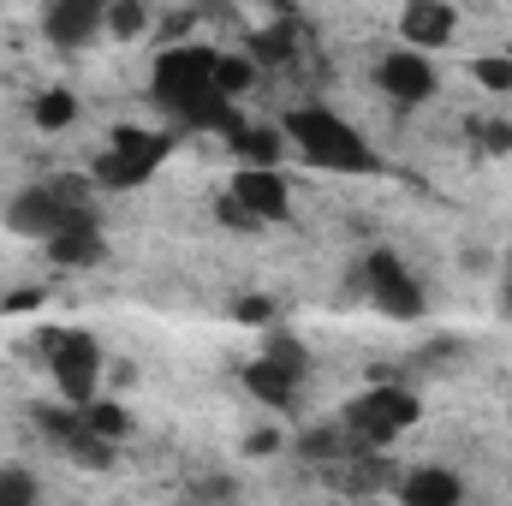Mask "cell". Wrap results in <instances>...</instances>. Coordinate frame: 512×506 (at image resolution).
Segmentation results:
<instances>
[{
	"label": "cell",
	"instance_id": "obj_1",
	"mask_svg": "<svg viewBox=\"0 0 512 506\" xmlns=\"http://www.w3.org/2000/svg\"><path fill=\"white\" fill-rule=\"evenodd\" d=\"M215 66L221 54L203 48V42H173L155 54V72H149V102L185 131H233L239 114L233 102L215 90Z\"/></svg>",
	"mask_w": 512,
	"mask_h": 506
},
{
	"label": "cell",
	"instance_id": "obj_2",
	"mask_svg": "<svg viewBox=\"0 0 512 506\" xmlns=\"http://www.w3.org/2000/svg\"><path fill=\"white\" fill-rule=\"evenodd\" d=\"M280 137L310 161V167H328V173H376L382 167V155L370 149V137L352 126V120H340L334 108H292L286 120H280Z\"/></svg>",
	"mask_w": 512,
	"mask_h": 506
},
{
	"label": "cell",
	"instance_id": "obj_3",
	"mask_svg": "<svg viewBox=\"0 0 512 506\" xmlns=\"http://www.w3.org/2000/svg\"><path fill=\"white\" fill-rule=\"evenodd\" d=\"M417 417H423V405H417V393H411L405 381H376L370 393H358V399L340 411V429H346L352 453H387Z\"/></svg>",
	"mask_w": 512,
	"mask_h": 506
},
{
	"label": "cell",
	"instance_id": "obj_4",
	"mask_svg": "<svg viewBox=\"0 0 512 506\" xmlns=\"http://www.w3.org/2000/svg\"><path fill=\"white\" fill-rule=\"evenodd\" d=\"M167 149H173V137H161V131L114 126L108 149H102V155H96V167H90V179H96L102 191H137V185L167 161Z\"/></svg>",
	"mask_w": 512,
	"mask_h": 506
},
{
	"label": "cell",
	"instance_id": "obj_5",
	"mask_svg": "<svg viewBox=\"0 0 512 506\" xmlns=\"http://www.w3.org/2000/svg\"><path fill=\"white\" fill-rule=\"evenodd\" d=\"M42 352H48V370L60 381L66 405H78V411L96 405V381H102V346H96V334H84V328H48Z\"/></svg>",
	"mask_w": 512,
	"mask_h": 506
},
{
	"label": "cell",
	"instance_id": "obj_6",
	"mask_svg": "<svg viewBox=\"0 0 512 506\" xmlns=\"http://www.w3.org/2000/svg\"><path fill=\"white\" fill-rule=\"evenodd\" d=\"M78 221H96L90 209H78V203H66L54 185H30V191H18L12 197V209H6V227L12 233H24V239H54V233H66V227H78Z\"/></svg>",
	"mask_w": 512,
	"mask_h": 506
},
{
	"label": "cell",
	"instance_id": "obj_7",
	"mask_svg": "<svg viewBox=\"0 0 512 506\" xmlns=\"http://www.w3.org/2000/svg\"><path fill=\"white\" fill-rule=\"evenodd\" d=\"M364 286H370V298L382 304L387 316H399V322H417V316H423V286L411 280V268L393 251L364 256Z\"/></svg>",
	"mask_w": 512,
	"mask_h": 506
},
{
	"label": "cell",
	"instance_id": "obj_8",
	"mask_svg": "<svg viewBox=\"0 0 512 506\" xmlns=\"http://www.w3.org/2000/svg\"><path fill=\"white\" fill-rule=\"evenodd\" d=\"M376 84H382V96H393L399 108H423L435 96V66L417 48H387L382 66H376Z\"/></svg>",
	"mask_w": 512,
	"mask_h": 506
},
{
	"label": "cell",
	"instance_id": "obj_9",
	"mask_svg": "<svg viewBox=\"0 0 512 506\" xmlns=\"http://www.w3.org/2000/svg\"><path fill=\"white\" fill-rule=\"evenodd\" d=\"M227 197L245 203L256 221H286L292 215V191H286V179L274 167H239L233 185H227Z\"/></svg>",
	"mask_w": 512,
	"mask_h": 506
},
{
	"label": "cell",
	"instance_id": "obj_10",
	"mask_svg": "<svg viewBox=\"0 0 512 506\" xmlns=\"http://www.w3.org/2000/svg\"><path fill=\"white\" fill-rule=\"evenodd\" d=\"M102 18H108V6H96V0H54L42 12V36L54 48H84L102 30Z\"/></svg>",
	"mask_w": 512,
	"mask_h": 506
},
{
	"label": "cell",
	"instance_id": "obj_11",
	"mask_svg": "<svg viewBox=\"0 0 512 506\" xmlns=\"http://www.w3.org/2000/svg\"><path fill=\"white\" fill-rule=\"evenodd\" d=\"M399 36H405V48H447L459 36V12L447 0H411L399 12Z\"/></svg>",
	"mask_w": 512,
	"mask_h": 506
},
{
	"label": "cell",
	"instance_id": "obj_12",
	"mask_svg": "<svg viewBox=\"0 0 512 506\" xmlns=\"http://www.w3.org/2000/svg\"><path fill=\"white\" fill-rule=\"evenodd\" d=\"M393 489H399V506H465V483L447 465H417Z\"/></svg>",
	"mask_w": 512,
	"mask_h": 506
},
{
	"label": "cell",
	"instance_id": "obj_13",
	"mask_svg": "<svg viewBox=\"0 0 512 506\" xmlns=\"http://www.w3.org/2000/svg\"><path fill=\"white\" fill-rule=\"evenodd\" d=\"M102 227L96 221H78V227H66V233H54L48 239V256L60 262V268H96L102 262Z\"/></svg>",
	"mask_w": 512,
	"mask_h": 506
},
{
	"label": "cell",
	"instance_id": "obj_14",
	"mask_svg": "<svg viewBox=\"0 0 512 506\" xmlns=\"http://www.w3.org/2000/svg\"><path fill=\"white\" fill-rule=\"evenodd\" d=\"M227 137H233L239 167H274V161L286 155V137H280V126H245V120H239Z\"/></svg>",
	"mask_w": 512,
	"mask_h": 506
},
{
	"label": "cell",
	"instance_id": "obj_15",
	"mask_svg": "<svg viewBox=\"0 0 512 506\" xmlns=\"http://www.w3.org/2000/svg\"><path fill=\"white\" fill-rule=\"evenodd\" d=\"M245 387H251V399H262V405L292 411L298 376H292V370H280V364H268V358H256V364H245Z\"/></svg>",
	"mask_w": 512,
	"mask_h": 506
},
{
	"label": "cell",
	"instance_id": "obj_16",
	"mask_svg": "<svg viewBox=\"0 0 512 506\" xmlns=\"http://www.w3.org/2000/svg\"><path fill=\"white\" fill-rule=\"evenodd\" d=\"M292 48H298V18H280V24L251 36V66H286Z\"/></svg>",
	"mask_w": 512,
	"mask_h": 506
},
{
	"label": "cell",
	"instance_id": "obj_17",
	"mask_svg": "<svg viewBox=\"0 0 512 506\" xmlns=\"http://www.w3.org/2000/svg\"><path fill=\"white\" fill-rule=\"evenodd\" d=\"M30 120H36L42 131H66L72 120H78V102H72L66 90H42L36 108H30Z\"/></svg>",
	"mask_w": 512,
	"mask_h": 506
},
{
	"label": "cell",
	"instance_id": "obj_18",
	"mask_svg": "<svg viewBox=\"0 0 512 506\" xmlns=\"http://www.w3.org/2000/svg\"><path fill=\"white\" fill-rule=\"evenodd\" d=\"M36 501H42L36 471H24V465H0V506H36Z\"/></svg>",
	"mask_w": 512,
	"mask_h": 506
},
{
	"label": "cell",
	"instance_id": "obj_19",
	"mask_svg": "<svg viewBox=\"0 0 512 506\" xmlns=\"http://www.w3.org/2000/svg\"><path fill=\"white\" fill-rule=\"evenodd\" d=\"M262 358H268V364H280V370H292L298 381H304V370H310V352H304V340H298V334H280V328L268 334Z\"/></svg>",
	"mask_w": 512,
	"mask_h": 506
},
{
	"label": "cell",
	"instance_id": "obj_20",
	"mask_svg": "<svg viewBox=\"0 0 512 506\" xmlns=\"http://www.w3.org/2000/svg\"><path fill=\"white\" fill-rule=\"evenodd\" d=\"M66 459H78L84 471H108V465H114V441H102V435L78 429V435L66 441Z\"/></svg>",
	"mask_w": 512,
	"mask_h": 506
},
{
	"label": "cell",
	"instance_id": "obj_21",
	"mask_svg": "<svg viewBox=\"0 0 512 506\" xmlns=\"http://www.w3.org/2000/svg\"><path fill=\"white\" fill-rule=\"evenodd\" d=\"M36 423L48 429V441H60V447H66V441L84 429V411H78V405H36Z\"/></svg>",
	"mask_w": 512,
	"mask_h": 506
},
{
	"label": "cell",
	"instance_id": "obj_22",
	"mask_svg": "<svg viewBox=\"0 0 512 506\" xmlns=\"http://www.w3.org/2000/svg\"><path fill=\"white\" fill-rule=\"evenodd\" d=\"M251 78H256L251 54H239V60H233V54H221V66H215V90H221L227 102H233V96H245V90H251Z\"/></svg>",
	"mask_w": 512,
	"mask_h": 506
},
{
	"label": "cell",
	"instance_id": "obj_23",
	"mask_svg": "<svg viewBox=\"0 0 512 506\" xmlns=\"http://www.w3.org/2000/svg\"><path fill=\"white\" fill-rule=\"evenodd\" d=\"M102 30H108V36H120V42H126V36H143V30H149V12H143L137 0H114V6H108V18H102Z\"/></svg>",
	"mask_w": 512,
	"mask_h": 506
},
{
	"label": "cell",
	"instance_id": "obj_24",
	"mask_svg": "<svg viewBox=\"0 0 512 506\" xmlns=\"http://www.w3.org/2000/svg\"><path fill=\"white\" fill-rule=\"evenodd\" d=\"M84 429L102 441H120V435H131V417L120 405H84Z\"/></svg>",
	"mask_w": 512,
	"mask_h": 506
},
{
	"label": "cell",
	"instance_id": "obj_25",
	"mask_svg": "<svg viewBox=\"0 0 512 506\" xmlns=\"http://www.w3.org/2000/svg\"><path fill=\"white\" fill-rule=\"evenodd\" d=\"M471 78H477L483 90H512V54H483V60H471Z\"/></svg>",
	"mask_w": 512,
	"mask_h": 506
},
{
	"label": "cell",
	"instance_id": "obj_26",
	"mask_svg": "<svg viewBox=\"0 0 512 506\" xmlns=\"http://www.w3.org/2000/svg\"><path fill=\"white\" fill-rule=\"evenodd\" d=\"M215 215H221L227 227H239V233H256V227H262L251 209H245V203H233V197H221V203H215Z\"/></svg>",
	"mask_w": 512,
	"mask_h": 506
},
{
	"label": "cell",
	"instance_id": "obj_27",
	"mask_svg": "<svg viewBox=\"0 0 512 506\" xmlns=\"http://www.w3.org/2000/svg\"><path fill=\"white\" fill-rule=\"evenodd\" d=\"M477 137H483V149H495V155H507V149H512V126H507V120L477 126Z\"/></svg>",
	"mask_w": 512,
	"mask_h": 506
},
{
	"label": "cell",
	"instance_id": "obj_28",
	"mask_svg": "<svg viewBox=\"0 0 512 506\" xmlns=\"http://www.w3.org/2000/svg\"><path fill=\"white\" fill-rule=\"evenodd\" d=\"M233 316H239V322H256V328H262V322H268V304H262V298H239V304H233Z\"/></svg>",
	"mask_w": 512,
	"mask_h": 506
},
{
	"label": "cell",
	"instance_id": "obj_29",
	"mask_svg": "<svg viewBox=\"0 0 512 506\" xmlns=\"http://www.w3.org/2000/svg\"><path fill=\"white\" fill-rule=\"evenodd\" d=\"M274 447H280V435H274V429H256L251 441H245V453H251V459H256V453H274Z\"/></svg>",
	"mask_w": 512,
	"mask_h": 506
},
{
	"label": "cell",
	"instance_id": "obj_30",
	"mask_svg": "<svg viewBox=\"0 0 512 506\" xmlns=\"http://www.w3.org/2000/svg\"><path fill=\"white\" fill-rule=\"evenodd\" d=\"M36 304H42V292H12L0 310H6V316H18V310H36Z\"/></svg>",
	"mask_w": 512,
	"mask_h": 506
},
{
	"label": "cell",
	"instance_id": "obj_31",
	"mask_svg": "<svg viewBox=\"0 0 512 506\" xmlns=\"http://www.w3.org/2000/svg\"><path fill=\"white\" fill-rule=\"evenodd\" d=\"M501 304H507V316H512V268H507V280H501Z\"/></svg>",
	"mask_w": 512,
	"mask_h": 506
}]
</instances>
